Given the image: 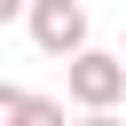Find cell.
I'll list each match as a JSON object with an SVG mask.
<instances>
[{
    "instance_id": "obj_3",
    "label": "cell",
    "mask_w": 126,
    "mask_h": 126,
    "mask_svg": "<svg viewBox=\"0 0 126 126\" xmlns=\"http://www.w3.org/2000/svg\"><path fill=\"white\" fill-rule=\"evenodd\" d=\"M24 126H63V102H47V94H32V102H24Z\"/></svg>"
},
{
    "instance_id": "obj_4",
    "label": "cell",
    "mask_w": 126,
    "mask_h": 126,
    "mask_svg": "<svg viewBox=\"0 0 126 126\" xmlns=\"http://www.w3.org/2000/svg\"><path fill=\"white\" fill-rule=\"evenodd\" d=\"M24 102H32L24 87H0V126H24Z\"/></svg>"
},
{
    "instance_id": "obj_7",
    "label": "cell",
    "mask_w": 126,
    "mask_h": 126,
    "mask_svg": "<svg viewBox=\"0 0 126 126\" xmlns=\"http://www.w3.org/2000/svg\"><path fill=\"white\" fill-rule=\"evenodd\" d=\"M118 63H126V55H118Z\"/></svg>"
},
{
    "instance_id": "obj_6",
    "label": "cell",
    "mask_w": 126,
    "mask_h": 126,
    "mask_svg": "<svg viewBox=\"0 0 126 126\" xmlns=\"http://www.w3.org/2000/svg\"><path fill=\"white\" fill-rule=\"evenodd\" d=\"M24 8H32V0H0V24H16V16H24Z\"/></svg>"
},
{
    "instance_id": "obj_2",
    "label": "cell",
    "mask_w": 126,
    "mask_h": 126,
    "mask_svg": "<svg viewBox=\"0 0 126 126\" xmlns=\"http://www.w3.org/2000/svg\"><path fill=\"white\" fill-rule=\"evenodd\" d=\"M24 24H32V47L39 55H79L87 47V8L79 0H32Z\"/></svg>"
},
{
    "instance_id": "obj_5",
    "label": "cell",
    "mask_w": 126,
    "mask_h": 126,
    "mask_svg": "<svg viewBox=\"0 0 126 126\" xmlns=\"http://www.w3.org/2000/svg\"><path fill=\"white\" fill-rule=\"evenodd\" d=\"M71 126H126V118H118V110H79Z\"/></svg>"
},
{
    "instance_id": "obj_1",
    "label": "cell",
    "mask_w": 126,
    "mask_h": 126,
    "mask_svg": "<svg viewBox=\"0 0 126 126\" xmlns=\"http://www.w3.org/2000/svg\"><path fill=\"white\" fill-rule=\"evenodd\" d=\"M63 94H71L79 110H118V94H126V63L102 55V47H79V55H63Z\"/></svg>"
}]
</instances>
